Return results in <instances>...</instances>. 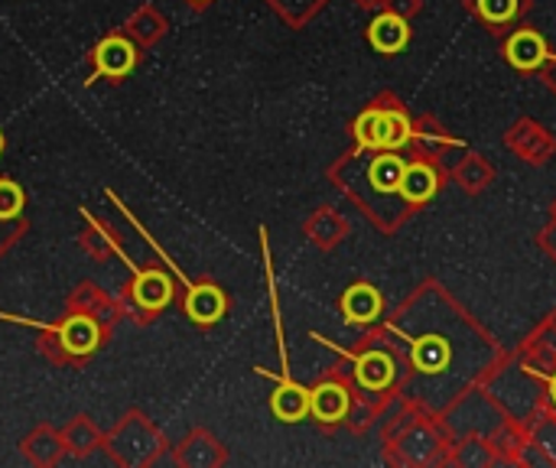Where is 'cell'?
Returning <instances> with one entry per match:
<instances>
[{"mask_svg": "<svg viewBox=\"0 0 556 468\" xmlns=\"http://www.w3.org/2000/svg\"><path fill=\"white\" fill-rule=\"evenodd\" d=\"M401 355V397L443 417L459 397L485 384L508 349L476 319L446 283L427 277L417 290L378 322Z\"/></svg>", "mask_w": 556, "mask_h": 468, "instance_id": "1", "label": "cell"}, {"mask_svg": "<svg viewBox=\"0 0 556 468\" xmlns=\"http://www.w3.org/2000/svg\"><path fill=\"white\" fill-rule=\"evenodd\" d=\"M404 160H407V153H394V150H358L355 147L332 169V176L345 189V195L384 235H397L414 218V212L401 199Z\"/></svg>", "mask_w": 556, "mask_h": 468, "instance_id": "2", "label": "cell"}, {"mask_svg": "<svg viewBox=\"0 0 556 468\" xmlns=\"http://www.w3.org/2000/svg\"><path fill=\"white\" fill-rule=\"evenodd\" d=\"M345 358H349V381L355 388V407L345 423L355 430H368L391 404H397L404 365L381 326L368 332L355 352H345Z\"/></svg>", "mask_w": 556, "mask_h": 468, "instance_id": "3", "label": "cell"}, {"mask_svg": "<svg viewBox=\"0 0 556 468\" xmlns=\"http://www.w3.org/2000/svg\"><path fill=\"white\" fill-rule=\"evenodd\" d=\"M453 437L443 420L430 410L397 401V414L384 430V459L401 468H440L450 466Z\"/></svg>", "mask_w": 556, "mask_h": 468, "instance_id": "4", "label": "cell"}, {"mask_svg": "<svg viewBox=\"0 0 556 468\" xmlns=\"http://www.w3.org/2000/svg\"><path fill=\"white\" fill-rule=\"evenodd\" d=\"M414 134V114L394 91H381L352 121V140L358 150H394L407 153Z\"/></svg>", "mask_w": 556, "mask_h": 468, "instance_id": "5", "label": "cell"}, {"mask_svg": "<svg viewBox=\"0 0 556 468\" xmlns=\"http://www.w3.org/2000/svg\"><path fill=\"white\" fill-rule=\"evenodd\" d=\"M502 143L508 153H515L521 163H528L534 169L551 166V160L556 156V134L531 114H521L518 121H511L508 130L502 134Z\"/></svg>", "mask_w": 556, "mask_h": 468, "instance_id": "6", "label": "cell"}, {"mask_svg": "<svg viewBox=\"0 0 556 468\" xmlns=\"http://www.w3.org/2000/svg\"><path fill=\"white\" fill-rule=\"evenodd\" d=\"M450 186V166L437 163V160H424V156H407L404 160V173H401V199L404 205L420 215L433 199H440V192Z\"/></svg>", "mask_w": 556, "mask_h": 468, "instance_id": "7", "label": "cell"}, {"mask_svg": "<svg viewBox=\"0 0 556 468\" xmlns=\"http://www.w3.org/2000/svg\"><path fill=\"white\" fill-rule=\"evenodd\" d=\"M498 55L518 75H538L544 68V62L551 59V42L534 23L525 20L515 29H508L505 36H498Z\"/></svg>", "mask_w": 556, "mask_h": 468, "instance_id": "8", "label": "cell"}, {"mask_svg": "<svg viewBox=\"0 0 556 468\" xmlns=\"http://www.w3.org/2000/svg\"><path fill=\"white\" fill-rule=\"evenodd\" d=\"M352 407H355V388H352V381L342 378L339 371L329 375V378H323V381L309 391V417H313L319 427H326V430L345 423L349 414H352Z\"/></svg>", "mask_w": 556, "mask_h": 468, "instance_id": "9", "label": "cell"}, {"mask_svg": "<svg viewBox=\"0 0 556 468\" xmlns=\"http://www.w3.org/2000/svg\"><path fill=\"white\" fill-rule=\"evenodd\" d=\"M456 150H466V143L450 134L437 114H417L414 117V134H410V143H407V156H424V160H437V163H446L453 166V156Z\"/></svg>", "mask_w": 556, "mask_h": 468, "instance_id": "10", "label": "cell"}, {"mask_svg": "<svg viewBox=\"0 0 556 468\" xmlns=\"http://www.w3.org/2000/svg\"><path fill=\"white\" fill-rule=\"evenodd\" d=\"M463 10L492 36H505L525 23L534 10V0H463Z\"/></svg>", "mask_w": 556, "mask_h": 468, "instance_id": "11", "label": "cell"}, {"mask_svg": "<svg viewBox=\"0 0 556 468\" xmlns=\"http://www.w3.org/2000/svg\"><path fill=\"white\" fill-rule=\"evenodd\" d=\"M365 33H368V46H371L378 55H384V59L401 55V52L410 46V39H414L410 16H404V13H397V10H391V7H381V10L371 16V23H368Z\"/></svg>", "mask_w": 556, "mask_h": 468, "instance_id": "12", "label": "cell"}, {"mask_svg": "<svg viewBox=\"0 0 556 468\" xmlns=\"http://www.w3.org/2000/svg\"><path fill=\"white\" fill-rule=\"evenodd\" d=\"M339 309H342V319L349 326H358V329H368V326H378L388 313H384V296L375 283L368 280H355L342 300H339Z\"/></svg>", "mask_w": 556, "mask_h": 468, "instance_id": "13", "label": "cell"}, {"mask_svg": "<svg viewBox=\"0 0 556 468\" xmlns=\"http://www.w3.org/2000/svg\"><path fill=\"white\" fill-rule=\"evenodd\" d=\"M495 179H498V169L492 166V160L479 150H469V147L450 166V182L466 195H482L485 189L495 186Z\"/></svg>", "mask_w": 556, "mask_h": 468, "instance_id": "14", "label": "cell"}, {"mask_svg": "<svg viewBox=\"0 0 556 468\" xmlns=\"http://www.w3.org/2000/svg\"><path fill=\"white\" fill-rule=\"evenodd\" d=\"M270 410L277 420L283 423H300L309 417V388L290 381V378H280L277 381V391L270 397Z\"/></svg>", "mask_w": 556, "mask_h": 468, "instance_id": "15", "label": "cell"}, {"mask_svg": "<svg viewBox=\"0 0 556 468\" xmlns=\"http://www.w3.org/2000/svg\"><path fill=\"white\" fill-rule=\"evenodd\" d=\"M450 466H456V468L498 466V453H495V446H492V440H489V437H476V433L453 437V446H450Z\"/></svg>", "mask_w": 556, "mask_h": 468, "instance_id": "16", "label": "cell"}, {"mask_svg": "<svg viewBox=\"0 0 556 468\" xmlns=\"http://www.w3.org/2000/svg\"><path fill=\"white\" fill-rule=\"evenodd\" d=\"M525 430L534 443V450L544 456L547 468H556V410L541 407L525 420Z\"/></svg>", "mask_w": 556, "mask_h": 468, "instance_id": "17", "label": "cell"}, {"mask_svg": "<svg viewBox=\"0 0 556 468\" xmlns=\"http://www.w3.org/2000/svg\"><path fill=\"white\" fill-rule=\"evenodd\" d=\"M94 62H98V72H101V75L121 78V75H127V72L134 68L137 52H134V46H130L127 39L111 36V39H104V42L94 49Z\"/></svg>", "mask_w": 556, "mask_h": 468, "instance_id": "18", "label": "cell"}, {"mask_svg": "<svg viewBox=\"0 0 556 468\" xmlns=\"http://www.w3.org/2000/svg\"><path fill=\"white\" fill-rule=\"evenodd\" d=\"M186 313L192 322L199 326H212L225 316V293L212 283H202V287H192L189 300H186Z\"/></svg>", "mask_w": 556, "mask_h": 468, "instance_id": "19", "label": "cell"}, {"mask_svg": "<svg viewBox=\"0 0 556 468\" xmlns=\"http://www.w3.org/2000/svg\"><path fill=\"white\" fill-rule=\"evenodd\" d=\"M134 300H137L140 309H150V313L163 309V306L173 300V283H169V277L160 274V270H143V274L137 277V283H134Z\"/></svg>", "mask_w": 556, "mask_h": 468, "instance_id": "20", "label": "cell"}, {"mask_svg": "<svg viewBox=\"0 0 556 468\" xmlns=\"http://www.w3.org/2000/svg\"><path fill=\"white\" fill-rule=\"evenodd\" d=\"M59 342L72 355H88L98 345V326L88 316H72L65 326H59Z\"/></svg>", "mask_w": 556, "mask_h": 468, "instance_id": "21", "label": "cell"}, {"mask_svg": "<svg viewBox=\"0 0 556 468\" xmlns=\"http://www.w3.org/2000/svg\"><path fill=\"white\" fill-rule=\"evenodd\" d=\"M309 238L319 244V248H336L342 238H345V231H349V225L332 212V208H323L313 222H309Z\"/></svg>", "mask_w": 556, "mask_h": 468, "instance_id": "22", "label": "cell"}, {"mask_svg": "<svg viewBox=\"0 0 556 468\" xmlns=\"http://www.w3.org/2000/svg\"><path fill=\"white\" fill-rule=\"evenodd\" d=\"M23 212V189L10 179H0V218H16Z\"/></svg>", "mask_w": 556, "mask_h": 468, "instance_id": "23", "label": "cell"}, {"mask_svg": "<svg viewBox=\"0 0 556 468\" xmlns=\"http://www.w3.org/2000/svg\"><path fill=\"white\" fill-rule=\"evenodd\" d=\"M538 248H541V251H544V254H547V257H551V261L556 264V218L554 215H551V222H547V225L538 231Z\"/></svg>", "mask_w": 556, "mask_h": 468, "instance_id": "24", "label": "cell"}, {"mask_svg": "<svg viewBox=\"0 0 556 468\" xmlns=\"http://www.w3.org/2000/svg\"><path fill=\"white\" fill-rule=\"evenodd\" d=\"M538 371V368H534ZM538 378L544 381V407L556 410V368L554 371H538Z\"/></svg>", "mask_w": 556, "mask_h": 468, "instance_id": "25", "label": "cell"}, {"mask_svg": "<svg viewBox=\"0 0 556 468\" xmlns=\"http://www.w3.org/2000/svg\"><path fill=\"white\" fill-rule=\"evenodd\" d=\"M538 75H541V81L547 85V91L556 98V49H551V59L544 62V68H541Z\"/></svg>", "mask_w": 556, "mask_h": 468, "instance_id": "26", "label": "cell"}, {"mask_svg": "<svg viewBox=\"0 0 556 468\" xmlns=\"http://www.w3.org/2000/svg\"><path fill=\"white\" fill-rule=\"evenodd\" d=\"M388 7L414 20V16H417V13L424 10V0H388Z\"/></svg>", "mask_w": 556, "mask_h": 468, "instance_id": "27", "label": "cell"}, {"mask_svg": "<svg viewBox=\"0 0 556 468\" xmlns=\"http://www.w3.org/2000/svg\"><path fill=\"white\" fill-rule=\"evenodd\" d=\"M362 7H368V10H381V7H388V0H358Z\"/></svg>", "mask_w": 556, "mask_h": 468, "instance_id": "28", "label": "cell"}, {"mask_svg": "<svg viewBox=\"0 0 556 468\" xmlns=\"http://www.w3.org/2000/svg\"><path fill=\"white\" fill-rule=\"evenodd\" d=\"M547 319H551V322H554V326H556V306H554V313H551V316H547Z\"/></svg>", "mask_w": 556, "mask_h": 468, "instance_id": "29", "label": "cell"}, {"mask_svg": "<svg viewBox=\"0 0 556 468\" xmlns=\"http://www.w3.org/2000/svg\"><path fill=\"white\" fill-rule=\"evenodd\" d=\"M551 215H554V218H556V199H554V205H551Z\"/></svg>", "mask_w": 556, "mask_h": 468, "instance_id": "30", "label": "cell"}, {"mask_svg": "<svg viewBox=\"0 0 556 468\" xmlns=\"http://www.w3.org/2000/svg\"><path fill=\"white\" fill-rule=\"evenodd\" d=\"M0 150H3V137H0Z\"/></svg>", "mask_w": 556, "mask_h": 468, "instance_id": "31", "label": "cell"}]
</instances>
